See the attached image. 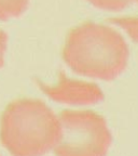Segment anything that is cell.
I'll use <instances>...</instances> for the list:
<instances>
[{
  "label": "cell",
  "mask_w": 138,
  "mask_h": 156,
  "mask_svg": "<svg viewBox=\"0 0 138 156\" xmlns=\"http://www.w3.org/2000/svg\"><path fill=\"white\" fill-rule=\"evenodd\" d=\"M131 1H132V0H131ZM136 1H138V0H136Z\"/></svg>",
  "instance_id": "cell-9"
},
{
  "label": "cell",
  "mask_w": 138,
  "mask_h": 156,
  "mask_svg": "<svg viewBox=\"0 0 138 156\" xmlns=\"http://www.w3.org/2000/svg\"><path fill=\"white\" fill-rule=\"evenodd\" d=\"M130 48L109 25L87 20L69 30L63 48L65 62L81 75L111 80L126 68Z\"/></svg>",
  "instance_id": "cell-1"
},
{
  "label": "cell",
  "mask_w": 138,
  "mask_h": 156,
  "mask_svg": "<svg viewBox=\"0 0 138 156\" xmlns=\"http://www.w3.org/2000/svg\"><path fill=\"white\" fill-rule=\"evenodd\" d=\"M28 3L29 0H0V19L7 20L22 14Z\"/></svg>",
  "instance_id": "cell-5"
},
{
  "label": "cell",
  "mask_w": 138,
  "mask_h": 156,
  "mask_svg": "<svg viewBox=\"0 0 138 156\" xmlns=\"http://www.w3.org/2000/svg\"><path fill=\"white\" fill-rule=\"evenodd\" d=\"M91 3L105 10H121L131 2V0H89Z\"/></svg>",
  "instance_id": "cell-7"
},
{
  "label": "cell",
  "mask_w": 138,
  "mask_h": 156,
  "mask_svg": "<svg viewBox=\"0 0 138 156\" xmlns=\"http://www.w3.org/2000/svg\"><path fill=\"white\" fill-rule=\"evenodd\" d=\"M62 138L56 156H106L112 134L103 115L90 110H65L59 114Z\"/></svg>",
  "instance_id": "cell-3"
},
{
  "label": "cell",
  "mask_w": 138,
  "mask_h": 156,
  "mask_svg": "<svg viewBox=\"0 0 138 156\" xmlns=\"http://www.w3.org/2000/svg\"><path fill=\"white\" fill-rule=\"evenodd\" d=\"M61 138L59 117L39 99H16L0 118V141L12 156H43Z\"/></svg>",
  "instance_id": "cell-2"
},
{
  "label": "cell",
  "mask_w": 138,
  "mask_h": 156,
  "mask_svg": "<svg viewBox=\"0 0 138 156\" xmlns=\"http://www.w3.org/2000/svg\"><path fill=\"white\" fill-rule=\"evenodd\" d=\"M110 23L123 27L130 36L138 41V15H123V16L109 17L107 20Z\"/></svg>",
  "instance_id": "cell-6"
},
{
  "label": "cell",
  "mask_w": 138,
  "mask_h": 156,
  "mask_svg": "<svg viewBox=\"0 0 138 156\" xmlns=\"http://www.w3.org/2000/svg\"><path fill=\"white\" fill-rule=\"evenodd\" d=\"M8 33L5 29L0 28V67L5 63V52L7 49Z\"/></svg>",
  "instance_id": "cell-8"
},
{
  "label": "cell",
  "mask_w": 138,
  "mask_h": 156,
  "mask_svg": "<svg viewBox=\"0 0 138 156\" xmlns=\"http://www.w3.org/2000/svg\"><path fill=\"white\" fill-rule=\"evenodd\" d=\"M45 94L52 100L69 105H90L104 100L102 88L95 83L72 79L64 72H59L58 83L54 86L46 85L41 80L37 81Z\"/></svg>",
  "instance_id": "cell-4"
}]
</instances>
